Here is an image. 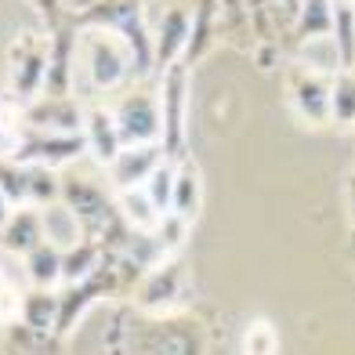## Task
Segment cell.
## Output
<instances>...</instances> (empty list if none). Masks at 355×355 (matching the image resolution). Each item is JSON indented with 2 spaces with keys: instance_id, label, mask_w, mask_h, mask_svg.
I'll use <instances>...</instances> for the list:
<instances>
[{
  "instance_id": "cell-29",
  "label": "cell",
  "mask_w": 355,
  "mask_h": 355,
  "mask_svg": "<svg viewBox=\"0 0 355 355\" xmlns=\"http://www.w3.org/2000/svg\"><path fill=\"white\" fill-rule=\"evenodd\" d=\"M33 4H37V11L44 15V19H47V26H62V0H33Z\"/></svg>"
},
{
  "instance_id": "cell-26",
  "label": "cell",
  "mask_w": 355,
  "mask_h": 355,
  "mask_svg": "<svg viewBox=\"0 0 355 355\" xmlns=\"http://www.w3.org/2000/svg\"><path fill=\"white\" fill-rule=\"evenodd\" d=\"M243 352H250V355H272V352H279V337H276V330H272V322H265V319L250 322L247 337H243Z\"/></svg>"
},
{
  "instance_id": "cell-19",
  "label": "cell",
  "mask_w": 355,
  "mask_h": 355,
  "mask_svg": "<svg viewBox=\"0 0 355 355\" xmlns=\"http://www.w3.org/2000/svg\"><path fill=\"white\" fill-rule=\"evenodd\" d=\"M171 211L182 218H196L200 211V174L192 164H182L174 171V189H171Z\"/></svg>"
},
{
  "instance_id": "cell-8",
  "label": "cell",
  "mask_w": 355,
  "mask_h": 355,
  "mask_svg": "<svg viewBox=\"0 0 355 355\" xmlns=\"http://www.w3.org/2000/svg\"><path fill=\"white\" fill-rule=\"evenodd\" d=\"M189 26H192V11L182 4V0H167L164 15H159L156 40H153L156 66H171V62L182 58L185 44H189Z\"/></svg>"
},
{
  "instance_id": "cell-27",
  "label": "cell",
  "mask_w": 355,
  "mask_h": 355,
  "mask_svg": "<svg viewBox=\"0 0 355 355\" xmlns=\"http://www.w3.org/2000/svg\"><path fill=\"white\" fill-rule=\"evenodd\" d=\"M330 4H334V0H304L301 26H304V33H309V37L330 33Z\"/></svg>"
},
{
  "instance_id": "cell-25",
  "label": "cell",
  "mask_w": 355,
  "mask_h": 355,
  "mask_svg": "<svg viewBox=\"0 0 355 355\" xmlns=\"http://www.w3.org/2000/svg\"><path fill=\"white\" fill-rule=\"evenodd\" d=\"M211 22H214V0H203V4L192 11V26H189V44H185V51L189 58H196L207 40H211Z\"/></svg>"
},
{
  "instance_id": "cell-31",
  "label": "cell",
  "mask_w": 355,
  "mask_h": 355,
  "mask_svg": "<svg viewBox=\"0 0 355 355\" xmlns=\"http://www.w3.org/2000/svg\"><path fill=\"white\" fill-rule=\"evenodd\" d=\"M66 4H69V8H84V4H87V0H66Z\"/></svg>"
},
{
  "instance_id": "cell-21",
  "label": "cell",
  "mask_w": 355,
  "mask_h": 355,
  "mask_svg": "<svg viewBox=\"0 0 355 355\" xmlns=\"http://www.w3.org/2000/svg\"><path fill=\"white\" fill-rule=\"evenodd\" d=\"M98 261H102V250L94 243H87V239H80V243L62 250V279L66 283L84 279V276H91V272L98 268Z\"/></svg>"
},
{
  "instance_id": "cell-4",
  "label": "cell",
  "mask_w": 355,
  "mask_h": 355,
  "mask_svg": "<svg viewBox=\"0 0 355 355\" xmlns=\"http://www.w3.org/2000/svg\"><path fill=\"white\" fill-rule=\"evenodd\" d=\"M84 153V135H58V131H37V127L19 123V141L8 153L19 164H44V167H62Z\"/></svg>"
},
{
  "instance_id": "cell-20",
  "label": "cell",
  "mask_w": 355,
  "mask_h": 355,
  "mask_svg": "<svg viewBox=\"0 0 355 355\" xmlns=\"http://www.w3.org/2000/svg\"><path fill=\"white\" fill-rule=\"evenodd\" d=\"M301 62H304V69H312V73H337L345 66L341 51H337V40H330L327 33L309 37V44L301 47Z\"/></svg>"
},
{
  "instance_id": "cell-3",
  "label": "cell",
  "mask_w": 355,
  "mask_h": 355,
  "mask_svg": "<svg viewBox=\"0 0 355 355\" xmlns=\"http://www.w3.org/2000/svg\"><path fill=\"white\" fill-rule=\"evenodd\" d=\"M189 69L171 62L164 66V91H159V149L164 159H178L185 149V112H189Z\"/></svg>"
},
{
  "instance_id": "cell-17",
  "label": "cell",
  "mask_w": 355,
  "mask_h": 355,
  "mask_svg": "<svg viewBox=\"0 0 355 355\" xmlns=\"http://www.w3.org/2000/svg\"><path fill=\"white\" fill-rule=\"evenodd\" d=\"M178 290H182V268H178L174 261H164L145 276L141 301L149 304V309H159V304H171L178 297Z\"/></svg>"
},
{
  "instance_id": "cell-24",
  "label": "cell",
  "mask_w": 355,
  "mask_h": 355,
  "mask_svg": "<svg viewBox=\"0 0 355 355\" xmlns=\"http://www.w3.org/2000/svg\"><path fill=\"white\" fill-rule=\"evenodd\" d=\"M330 116L337 123H355V76H337L330 87Z\"/></svg>"
},
{
  "instance_id": "cell-22",
  "label": "cell",
  "mask_w": 355,
  "mask_h": 355,
  "mask_svg": "<svg viewBox=\"0 0 355 355\" xmlns=\"http://www.w3.org/2000/svg\"><path fill=\"white\" fill-rule=\"evenodd\" d=\"M330 26L337 29V51H341V62L348 66L355 55V0H334Z\"/></svg>"
},
{
  "instance_id": "cell-14",
  "label": "cell",
  "mask_w": 355,
  "mask_h": 355,
  "mask_svg": "<svg viewBox=\"0 0 355 355\" xmlns=\"http://www.w3.org/2000/svg\"><path fill=\"white\" fill-rule=\"evenodd\" d=\"M40 239H44V221H40L37 207H19V211H11L4 229H0V243H4V250H11V254L33 250Z\"/></svg>"
},
{
  "instance_id": "cell-6",
  "label": "cell",
  "mask_w": 355,
  "mask_h": 355,
  "mask_svg": "<svg viewBox=\"0 0 355 355\" xmlns=\"http://www.w3.org/2000/svg\"><path fill=\"white\" fill-rule=\"evenodd\" d=\"M116 131L123 145H145V141H159V102L149 94H127L112 112Z\"/></svg>"
},
{
  "instance_id": "cell-9",
  "label": "cell",
  "mask_w": 355,
  "mask_h": 355,
  "mask_svg": "<svg viewBox=\"0 0 355 355\" xmlns=\"http://www.w3.org/2000/svg\"><path fill=\"white\" fill-rule=\"evenodd\" d=\"M62 200H66L73 211H76V218L84 221V232L109 229L112 203L105 200V192L94 189L91 182H66V185H62Z\"/></svg>"
},
{
  "instance_id": "cell-1",
  "label": "cell",
  "mask_w": 355,
  "mask_h": 355,
  "mask_svg": "<svg viewBox=\"0 0 355 355\" xmlns=\"http://www.w3.org/2000/svg\"><path fill=\"white\" fill-rule=\"evenodd\" d=\"M84 26H105L116 37H123L135 58V73H149L156 66L153 37L141 19V0H94L84 15Z\"/></svg>"
},
{
  "instance_id": "cell-7",
  "label": "cell",
  "mask_w": 355,
  "mask_h": 355,
  "mask_svg": "<svg viewBox=\"0 0 355 355\" xmlns=\"http://www.w3.org/2000/svg\"><path fill=\"white\" fill-rule=\"evenodd\" d=\"M22 123L37 127V131L80 135V127H84V109H80L69 94H47V98H40V102L22 105Z\"/></svg>"
},
{
  "instance_id": "cell-5",
  "label": "cell",
  "mask_w": 355,
  "mask_h": 355,
  "mask_svg": "<svg viewBox=\"0 0 355 355\" xmlns=\"http://www.w3.org/2000/svg\"><path fill=\"white\" fill-rule=\"evenodd\" d=\"M47 47L40 37L22 33L11 47V94L22 105L33 102L44 91V76H47Z\"/></svg>"
},
{
  "instance_id": "cell-30",
  "label": "cell",
  "mask_w": 355,
  "mask_h": 355,
  "mask_svg": "<svg viewBox=\"0 0 355 355\" xmlns=\"http://www.w3.org/2000/svg\"><path fill=\"white\" fill-rule=\"evenodd\" d=\"M8 214H11V200L0 192V229H4V221H8Z\"/></svg>"
},
{
  "instance_id": "cell-23",
  "label": "cell",
  "mask_w": 355,
  "mask_h": 355,
  "mask_svg": "<svg viewBox=\"0 0 355 355\" xmlns=\"http://www.w3.org/2000/svg\"><path fill=\"white\" fill-rule=\"evenodd\" d=\"M156 247L159 250H178L185 243V236H189V218H182V214H174V211H164L159 214V221H156Z\"/></svg>"
},
{
  "instance_id": "cell-12",
  "label": "cell",
  "mask_w": 355,
  "mask_h": 355,
  "mask_svg": "<svg viewBox=\"0 0 355 355\" xmlns=\"http://www.w3.org/2000/svg\"><path fill=\"white\" fill-rule=\"evenodd\" d=\"M290 94H294V105L304 120L322 123L330 116V87L322 84V73L312 69H297L290 76Z\"/></svg>"
},
{
  "instance_id": "cell-11",
  "label": "cell",
  "mask_w": 355,
  "mask_h": 355,
  "mask_svg": "<svg viewBox=\"0 0 355 355\" xmlns=\"http://www.w3.org/2000/svg\"><path fill=\"white\" fill-rule=\"evenodd\" d=\"M164 159V149H156V141H145V145H127V149H120L116 156H112V182H116V189H135L141 185L145 178L153 174V167Z\"/></svg>"
},
{
  "instance_id": "cell-2",
  "label": "cell",
  "mask_w": 355,
  "mask_h": 355,
  "mask_svg": "<svg viewBox=\"0 0 355 355\" xmlns=\"http://www.w3.org/2000/svg\"><path fill=\"white\" fill-rule=\"evenodd\" d=\"M80 58H84V73L98 91H112L120 87L127 73L135 69L131 47L123 44V37H116L105 26H91L87 37L80 40Z\"/></svg>"
},
{
  "instance_id": "cell-18",
  "label": "cell",
  "mask_w": 355,
  "mask_h": 355,
  "mask_svg": "<svg viewBox=\"0 0 355 355\" xmlns=\"http://www.w3.org/2000/svg\"><path fill=\"white\" fill-rule=\"evenodd\" d=\"M26 272L33 279V286H55L62 279V250L40 239L33 250H26Z\"/></svg>"
},
{
  "instance_id": "cell-13",
  "label": "cell",
  "mask_w": 355,
  "mask_h": 355,
  "mask_svg": "<svg viewBox=\"0 0 355 355\" xmlns=\"http://www.w3.org/2000/svg\"><path fill=\"white\" fill-rule=\"evenodd\" d=\"M40 221H44V239L55 243L58 250H66L84 239V221L76 218V211L66 200H51L40 207Z\"/></svg>"
},
{
  "instance_id": "cell-16",
  "label": "cell",
  "mask_w": 355,
  "mask_h": 355,
  "mask_svg": "<svg viewBox=\"0 0 355 355\" xmlns=\"http://www.w3.org/2000/svg\"><path fill=\"white\" fill-rule=\"evenodd\" d=\"M116 211H120V218H127V225H135V229H141V232H153L156 221H159V214H164V211H156V203L149 200V192H145L141 185L120 189Z\"/></svg>"
},
{
  "instance_id": "cell-10",
  "label": "cell",
  "mask_w": 355,
  "mask_h": 355,
  "mask_svg": "<svg viewBox=\"0 0 355 355\" xmlns=\"http://www.w3.org/2000/svg\"><path fill=\"white\" fill-rule=\"evenodd\" d=\"M80 135H84V149L98 159V164H112V156L123 149L116 120H112V112L102 109V105H91L84 112V127H80Z\"/></svg>"
},
{
  "instance_id": "cell-15",
  "label": "cell",
  "mask_w": 355,
  "mask_h": 355,
  "mask_svg": "<svg viewBox=\"0 0 355 355\" xmlns=\"http://www.w3.org/2000/svg\"><path fill=\"white\" fill-rule=\"evenodd\" d=\"M19 319H22L33 334L55 330V319H58V297L51 294V286H33V290H29V294L22 297Z\"/></svg>"
},
{
  "instance_id": "cell-28",
  "label": "cell",
  "mask_w": 355,
  "mask_h": 355,
  "mask_svg": "<svg viewBox=\"0 0 355 355\" xmlns=\"http://www.w3.org/2000/svg\"><path fill=\"white\" fill-rule=\"evenodd\" d=\"M19 309H22V294L4 272H0V322H11L19 319Z\"/></svg>"
}]
</instances>
